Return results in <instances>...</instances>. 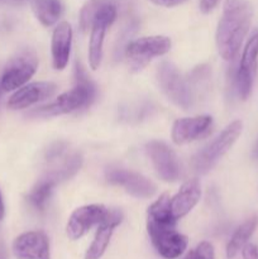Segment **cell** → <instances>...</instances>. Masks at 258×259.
I'll return each mask as SVG.
<instances>
[{
    "label": "cell",
    "instance_id": "6da1fadb",
    "mask_svg": "<svg viewBox=\"0 0 258 259\" xmlns=\"http://www.w3.org/2000/svg\"><path fill=\"white\" fill-rule=\"evenodd\" d=\"M253 7L248 0H225L223 15L218 23L215 42L220 57L233 61L249 32Z\"/></svg>",
    "mask_w": 258,
    "mask_h": 259
},
{
    "label": "cell",
    "instance_id": "7a4b0ae2",
    "mask_svg": "<svg viewBox=\"0 0 258 259\" xmlns=\"http://www.w3.org/2000/svg\"><path fill=\"white\" fill-rule=\"evenodd\" d=\"M75 72L76 83L71 90L61 94L53 103L38 108L33 114L40 116H56L72 113L90 105L96 96V86L77 63H76Z\"/></svg>",
    "mask_w": 258,
    "mask_h": 259
},
{
    "label": "cell",
    "instance_id": "3957f363",
    "mask_svg": "<svg viewBox=\"0 0 258 259\" xmlns=\"http://www.w3.org/2000/svg\"><path fill=\"white\" fill-rule=\"evenodd\" d=\"M243 131V123L234 120L206 147L194 156L191 166L199 175H206L220 161L223 156L234 146Z\"/></svg>",
    "mask_w": 258,
    "mask_h": 259
},
{
    "label": "cell",
    "instance_id": "277c9868",
    "mask_svg": "<svg viewBox=\"0 0 258 259\" xmlns=\"http://www.w3.org/2000/svg\"><path fill=\"white\" fill-rule=\"evenodd\" d=\"M175 222H157L147 218V232L158 254L166 259H176L184 254L189 239L176 230Z\"/></svg>",
    "mask_w": 258,
    "mask_h": 259
},
{
    "label": "cell",
    "instance_id": "5b68a950",
    "mask_svg": "<svg viewBox=\"0 0 258 259\" xmlns=\"http://www.w3.org/2000/svg\"><path fill=\"white\" fill-rule=\"evenodd\" d=\"M38 68V56L32 48H23L15 53L3 71L0 88L3 91H15L28 83Z\"/></svg>",
    "mask_w": 258,
    "mask_h": 259
},
{
    "label": "cell",
    "instance_id": "8992f818",
    "mask_svg": "<svg viewBox=\"0 0 258 259\" xmlns=\"http://www.w3.org/2000/svg\"><path fill=\"white\" fill-rule=\"evenodd\" d=\"M157 82L162 93L176 104L187 110L192 105V91L186 81L179 72L176 66L168 61H163L157 68Z\"/></svg>",
    "mask_w": 258,
    "mask_h": 259
},
{
    "label": "cell",
    "instance_id": "52a82bcc",
    "mask_svg": "<svg viewBox=\"0 0 258 259\" xmlns=\"http://www.w3.org/2000/svg\"><path fill=\"white\" fill-rule=\"evenodd\" d=\"M258 62V29L253 32L245 43L240 57L239 66L234 73V86L238 96L242 100H247L252 94L255 71Z\"/></svg>",
    "mask_w": 258,
    "mask_h": 259
},
{
    "label": "cell",
    "instance_id": "ba28073f",
    "mask_svg": "<svg viewBox=\"0 0 258 259\" xmlns=\"http://www.w3.org/2000/svg\"><path fill=\"white\" fill-rule=\"evenodd\" d=\"M171 46V39L166 35H148L129 42L124 48V55L134 68H141L152 58L168 53Z\"/></svg>",
    "mask_w": 258,
    "mask_h": 259
},
{
    "label": "cell",
    "instance_id": "9c48e42d",
    "mask_svg": "<svg viewBox=\"0 0 258 259\" xmlns=\"http://www.w3.org/2000/svg\"><path fill=\"white\" fill-rule=\"evenodd\" d=\"M66 144L57 143L48 149L46 158L51 164L46 171L43 179L55 182L56 185L61 181L71 179L82 166V157L80 153H66Z\"/></svg>",
    "mask_w": 258,
    "mask_h": 259
},
{
    "label": "cell",
    "instance_id": "30bf717a",
    "mask_svg": "<svg viewBox=\"0 0 258 259\" xmlns=\"http://www.w3.org/2000/svg\"><path fill=\"white\" fill-rule=\"evenodd\" d=\"M109 209L101 204L83 205L71 214L66 225V234L70 240H78L95 225L101 224L108 217Z\"/></svg>",
    "mask_w": 258,
    "mask_h": 259
},
{
    "label": "cell",
    "instance_id": "8fae6325",
    "mask_svg": "<svg viewBox=\"0 0 258 259\" xmlns=\"http://www.w3.org/2000/svg\"><path fill=\"white\" fill-rule=\"evenodd\" d=\"M146 152L159 179L166 182H175L180 177V164L176 153L171 147L159 141H151L146 144Z\"/></svg>",
    "mask_w": 258,
    "mask_h": 259
},
{
    "label": "cell",
    "instance_id": "7c38bea8",
    "mask_svg": "<svg viewBox=\"0 0 258 259\" xmlns=\"http://www.w3.org/2000/svg\"><path fill=\"white\" fill-rule=\"evenodd\" d=\"M105 177L109 184L121 186L129 195L137 199H149L156 194V185L146 176L137 172L113 168L106 171Z\"/></svg>",
    "mask_w": 258,
    "mask_h": 259
},
{
    "label": "cell",
    "instance_id": "4fadbf2b",
    "mask_svg": "<svg viewBox=\"0 0 258 259\" xmlns=\"http://www.w3.org/2000/svg\"><path fill=\"white\" fill-rule=\"evenodd\" d=\"M13 254L17 259H51L50 239L40 230L23 233L13 242Z\"/></svg>",
    "mask_w": 258,
    "mask_h": 259
},
{
    "label": "cell",
    "instance_id": "5bb4252c",
    "mask_svg": "<svg viewBox=\"0 0 258 259\" xmlns=\"http://www.w3.org/2000/svg\"><path fill=\"white\" fill-rule=\"evenodd\" d=\"M57 90L56 83L50 81H37L25 83L24 86L14 91L8 100V108L12 110H22L51 98Z\"/></svg>",
    "mask_w": 258,
    "mask_h": 259
},
{
    "label": "cell",
    "instance_id": "9a60e30c",
    "mask_svg": "<svg viewBox=\"0 0 258 259\" xmlns=\"http://www.w3.org/2000/svg\"><path fill=\"white\" fill-rule=\"evenodd\" d=\"M212 124L210 115H197L191 118L177 119L172 125V141L177 146L191 143L204 136Z\"/></svg>",
    "mask_w": 258,
    "mask_h": 259
},
{
    "label": "cell",
    "instance_id": "2e32d148",
    "mask_svg": "<svg viewBox=\"0 0 258 259\" xmlns=\"http://www.w3.org/2000/svg\"><path fill=\"white\" fill-rule=\"evenodd\" d=\"M123 220V214L119 210H109L108 217L104 219L101 224L98 225L95 238L90 247L88 248L83 259H100L108 249V245L113 237L114 229L118 227Z\"/></svg>",
    "mask_w": 258,
    "mask_h": 259
},
{
    "label": "cell",
    "instance_id": "e0dca14e",
    "mask_svg": "<svg viewBox=\"0 0 258 259\" xmlns=\"http://www.w3.org/2000/svg\"><path fill=\"white\" fill-rule=\"evenodd\" d=\"M72 46V28L67 22L58 23L52 33L51 52H52L53 67L62 71L68 65Z\"/></svg>",
    "mask_w": 258,
    "mask_h": 259
},
{
    "label": "cell",
    "instance_id": "ac0fdd59",
    "mask_svg": "<svg viewBox=\"0 0 258 259\" xmlns=\"http://www.w3.org/2000/svg\"><path fill=\"white\" fill-rule=\"evenodd\" d=\"M201 199V186L197 179L185 182L176 195L171 196V211L175 219L180 220L189 214Z\"/></svg>",
    "mask_w": 258,
    "mask_h": 259
},
{
    "label": "cell",
    "instance_id": "d6986e66",
    "mask_svg": "<svg viewBox=\"0 0 258 259\" xmlns=\"http://www.w3.org/2000/svg\"><path fill=\"white\" fill-rule=\"evenodd\" d=\"M258 228V215H253L249 219L245 220L242 225L237 228V230L234 232V234L232 235L230 240L228 242L227 245V257L228 259H233L240 250L243 249L245 244L248 243V240L250 239V237L253 235V233L255 232V229Z\"/></svg>",
    "mask_w": 258,
    "mask_h": 259
},
{
    "label": "cell",
    "instance_id": "ffe728a7",
    "mask_svg": "<svg viewBox=\"0 0 258 259\" xmlns=\"http://www.w3.org/2000/svg\"><path fill=\"white\" fill-rule=\"evenodd\" d=\"M30 5L35 18L45 27L56 24L63 13L61 0H30Z\"/></svg>",
    "mask_w": 258,
    "mask_h": 259
},
{
    "label": "cell",
    "instance_id": "44dd1931",
    "mask_svg": "<svg viewBox=\"0 0 258 259\" xmlns=\"http://www.w3.org/2000/svg\"><path fill=\"white\" fill-rule=\"evenodd\" d=\"M56 186L55 182L50 181L47 179H43L30 190L28 194L27 200L35 210L38 211H45L47 207L48 201H50L51 196H52L53 187Z\"/></svg>",
    "mask_w": 258,
    "mask_h": 259
},
{
    "label": "cell",
    "instance_id": "7402d4cb",
    "mask_svg": "<svg viewBox=\"0 0 258 259\" xmlns=\"http://www.w3.org/2000/svg\"><path fill=\"white\" fill-rule=\"evenodd\" d=\"M243 259H258V247L252 243H247L242 249Z\"/></svg>",
    "mask_w": 258,
    "mask_h": 259
},
{
    "label": "cell",
    "instance_id": "603a6c76",
    "mask_svg": "<svg viewBox=\"0 0 258 259\" xmlns=\"http://www.w3.org/2000/svg\"><path fill=\"white\" fill-rule=\"evenodd\" d=\"M219 0H200V10L205 14L211 12L215 7H217Z\"/></svg>",
    "mask_w": 258,
    "mask_h": 259
},
{
    "label": "cell",
    "instance_id": "cb8c5ba5",
    "mask_svg": "<svg viewBox=\"0 0 258 259\" xmlns=\"http://www.w3.org/2000/svg\"><path fill=\"white\" fill-rule=\"evenodd\" d=\"M153 4L159 5V7H166V8H171V7H176V5L182 4L185 0H151Z\"/></svg>",
    "mask_w": 258,
    "mask_h": 259
},
{
    "label": "cell",
    "instance_id": "d4e9b609",
    "mask_svg": "<svg viewBox=\"0 0 258 259\" xmlns=\"http://www.w3.org/2000/svg\"><path fill=\"white\" fill-rule=\"evenodd\" d=\"M30 2V0H0V4H9V5H20L24 3Z\"/></svg>",
    "mask_w": 258,
    "mask_h": 259
},
{
    "label": "cell",
    "instance_id": "484cf974",
    "mask_svg": "<svg viewBox=\"0 0 258 259\" xmlns=\"http://www.w3.org/2000/svg\"><path fill=\"white\" fill-rule=\"evenodd\" d=\"M4 217H5V206H4V201H3L2 192H0V222L4 219Z\"/></svg>",
    "mask_w": 258,
    "mask_h": 259
},
{
    "label": "cell",
    "instance_id": "4316f807",
    "mask_svg": "<svg viewBox=\"0 0 258 259\" xmlns=\"http://www.w3.org/2000/svg\"><path fill=\"white\" fill-rule=\"evenodd\" d=\"M252 157H253V158H254V159H258V139H257V142H255L254 147H253Z\"/></svg>",
    "mask_w": 258,
    "mask_h": 259
},
{
    "label": "cell",
    "instance_id": "83f0119b",
    "mask_svg": "<svg viewBox=\"0 0 258 259\" xmlns=\"http://www.w3.org/2000/svg\"><path fill=\"white\" fill-rule=\"evenodd\" d=\"M0 259H7V254H5L4 247L2 245V243H0Z\"/></svg>",
    "mask_w": 258,
    "mask_h": 259
},
{
    "label": "cell",
    "instance_id": "f1b7e54d",
    "mask_svg": "<svg viewBox=\"0 0 258 259\" xmlns=\"http://www.w3.org/2000/svg\"><path fill=\"white\" fill-rule=\"evenodd\" d=\"M0 90H2V88H0Z\"/></svg>",
    "mask_w": 258,
    "mask_h": 259
}]
</instances>
